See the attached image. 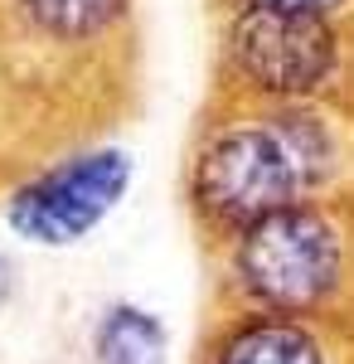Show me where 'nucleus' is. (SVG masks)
<instances>
[{"label": "nucleus", "mask_w": 354, "mask_h": 364, "mask_svg": "<svg viewBox=\"0 0 354 364\" xmlns=\"http://www.w3.org/2000/svg\"><path fill=\"white\" fill-rule=\"evenodd\" d=\"M335 156L316 117H277L272 127H233L209 141L194 195L218 224H262L291 209L301 185L321 180Z\"/></svg>", "instance_id": "obj_1"}, {"label": "nucleus", "mask_w": 354, "mask_h": 364, "mask_svg": "<svg viewBox=\"0 0 354 364\" xmlns=\"http://www.w3.org/2000/svg\"><path fill=\"white\" fill-rule=\"evenodd\" d=\"M238 277L272 311H306L340 277V238L311 209H281L238 243Z\"/></svg>", "instance_id": "obj_2"}, {"label": "nucleus", "mask_w": 354, "mask_h": 364, "mask_svg": "<svg viewBox=\"0 0 354 364\" xmlns=\"http://www.w3.org/2000/svg\"><path fill=\"white\" fill-rule=\"evenodd\" d=\"M127 156L122 151H97L68 161L58 170H44L10 199V224L34 243H73L107 214L127 190Z\"/></svg>", "instance_id": "obj_3"}, {"label": "nucleus", "mask_w": 354, "mask_h": 364, "mask_svg": "<svg viewBox=\"0 0 354 364\" xmlns=\"http://www.w3.org/2000/svg\"><path fill=\"white\" fill-rule=\"evenodd\" d=\"M233 58L247 78L267 92H311L335 68V34L321 15H286V10H257L247 5L233 20Z\"/></svg>", "instance_id": "obj_4"}, {"label": "nucleus", "mask_w": 354, "mask_h": 364, "mask_svg": "<svg viewBox=\"0 0 354 364\" xmlns=\"http://www.w3.org/2000/svg\"><path fill=\"white\" fill-rule=\"evenodd\" d=\"M127 0H15L20 20H25L39 39H54V44H82L92 34L122 15Z\"/></svg>", "instance_id": "obj_5"}, {"label": "nucleus", "mask_w": 354, "mask_h": 364, "mask_svg": "<svg viewBox=\"0 0 354 364\" xmlns=\"http://www.w3.org/2000/svg\"><path fill=\"white\" fill-rule=\"evenodd\" d=\"M218 364H321L316 340L286 321H252L218 350Z\"/></svg>", "instance_id": "obj_6"}, {"label": "nucleus", "mask_w": 354, "mask_h": 364, "mask_svg": "<svg viewBox=\"0 0 354 364\" xmlns=\"http://www.w3.org/2000/svg\"><path fill=\"white\" fill-rule=\"evenodd\" d=\"M92 345H97L102 364H161L165 331L156 326V316H146L136 306H112Z\"/></svg>", "instance_id": "obj_7"}, {"label": "nucleus", "mask_w": 354, "mask_h": 364, "mask_svg": "<svg viewBox=\"0 0 354 364\" xmlns=\"http://www.w3.org/2000/svg\"><path fill=\"white\" fill-rule=\"evenodd\" d=\"M257 10H286V15H326L340 0H252Z\"/></svg>", "instance_id": "obj_8"}, {"label": "nucleus", "mask_w": 354, "mask_h": 364, "mask_svg": "<svg viewBox=\"0 0 354 364\" xmlns=\"http://www.w3.org/2000/svg\"><path fill=\"white\" fill-rule=\"evenodd\" d=\"M5 296H10V262L0 257V306H5Z\"/></svg>", "instance_id": "obj_9"}]
</instances>
